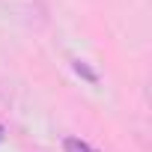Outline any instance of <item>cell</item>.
<instances>
[{
  "mask_svg": "<svg viewBox=\"0 0 152 152\" xmlns=\"http://www.w3.org/2000/svg\"><path fill=\"white\" fill-rule=\"evenodd\" d=\"M72 66H75V72H78V75H81V78H87L90 84H96V81H99V78H96V72H93V69H90V66H87L84 60H75Z\"/></svg>",
  "mask_w": 152,
  "mask_h": 152,
  "instance_id": "obj_2",
  "label": "cell"
},
{
  "mask_svg": "<svg viewBox=\"0 0 152 152\" xmlns=\"http://www.w3.org/2000/svg\"><path fill=\"white\" fill-rule=\"evenodd\" d=\"M0 140H3V125H0Z\"/></svg>",
  "mask_w": 152,
  "mask_h": 152,
  "instance_id": "obj_3",
  "label": "cell"
},
{
  "mask_svg": "<svg viewBox=\"0 0 152 152\" xmlns=\"http://www.w3.org/2000/svg\"><path fill=\"white\" fill-rule=\"evenodd\" d=\"M63 146H66V152H99V149H93L87 140H78V137H66Z\"/></svg>",
  "mask_w": 152,
  "mask_h": 152,
  "instance_id": "obj_1",
  "label": "cell"
}]
</instances>
